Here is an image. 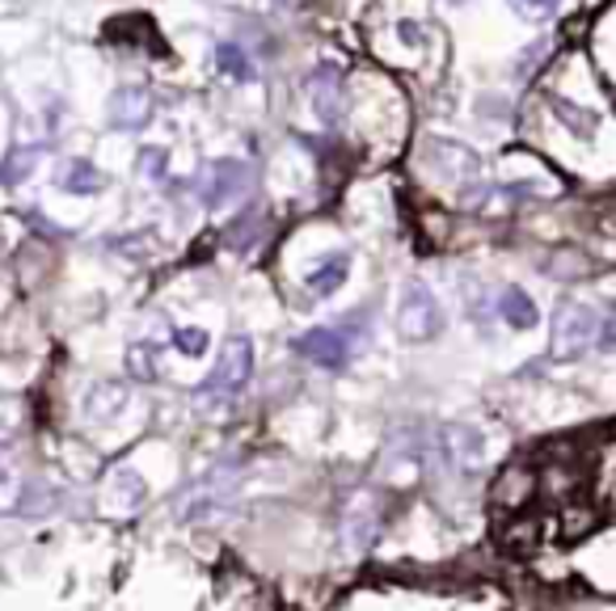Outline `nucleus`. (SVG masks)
Masks as SVG:
<instances>
[{
	"label": "nucleus",
	"instance_id": "25",
	"mask_svg": "<svg viewBox=\"0 0 616 611\" xmlns=\"http://www.w3.org/2000/svg\"><path fill=\"white\" fill-rule=\"evenodd\" d=\"M140 173L148 178V182H161V178H166V152H161V148H144Z\"/></svg>",
	"mask_w": 616,
	"mask_h": 611
},
{
	"label": "nucleus",
	"instance_id": "10",
	"mask_svg": "<svg viewBox=\"0 0 616 611\" xmlns=\"http://www.w3.org/2000/svg\"><path fill=\"white\" fill-rule=\"evenodd\" d=\"M110 122L119 131H140V127H148L152 122V94L140 89V85L115 89V97H110Z\"/></svg>",
	"mask_w": 616,
	"mask_h": 611
},
{
	"label": "nucleus",
	"instance_id": "1",
	"mask_svg": "<svg viewBox=\"0 0 616 611\" xmlns=\"http://www.w3.org/2000/svg\"><path fill=\"white\" fill-rule=\"evenodd\" d=\"M254 376V342L245 333H233L224 346H220V358H215V372L208 376V384L199 388V400L208 397H237L241 388Z\"/></svg>",
	"mask_w": 616,
	"mask_h": 611
},
{
	"label": "nucleus",
	"instance_id": "16",
	"mask_svg": "<svg viewBox=\"0 0 616 611\" xmlns=\"http://www.w3.org/2000/svg\"><path fill=\"white\" fill-rule=\"evenodd\" d=\"M347 275H351V258H347V254H333V258L321 261L305 282L312 296H333V291L347 282Z\"/></svg>",
	"mask_w": 616,
	"mask_h": 611
},
{
	"label": "nucleus",
	"instance_id": "22",
	"mask_svg": "<svg viewBox=\"0 0 616 611\" xmlns=\"http://www.w3.org/2000/svg\"><path fill=\"white\" fill-rule=\"evenodd\" d=\"M25 422V409L18 397H0V439L18 435V426Z\"/></svg>",
	"mask_w": 616,
	"mask_h": 611
},
{
	"label": "nucleus",
	"instance_id": "14",
	"mask_svg": "<svg viewBox=\"0 0 616 611\" xmlns=\"http://www.w3.org/2000/svg\"><path fill=\"white\" fill-rule=\"evenodd\" d=\"M123 405H127V388L115 384V379H106V384H97L89 400H85V414L94 418V422H110V418H119Z\"/></svg>",
	"mask_w": 616,
	"mask_h": 611
},
{
	"label": "nucleus",
	"instance_id": "7",
	"mask_svg": "<svg viewBox=\"0 0 616 611\" xmlns=\"http://www.w3.org/2000/svg\"><path fill=\"white\" fill-rule=\"evenodd\" d=\"M249 186V165L237 161V157H220L212 165L203 169V178H199V199L208 203V207H224V203H233L241 199Z\"/></svg>",
	"mask_w": 616,
	"mask_h": 611
},
{
	"label": "nucleus",
	"instance_id": "4",
	"mask_svg": "<svg viewBox=\"0 0 616 611\" xmlns=\"http://www.w3.org/2000/svg\"><path fill=\"white\" fill-rule=\"evenodd\" d=\"M435 455H439V464L452 472H460V476H477V472L486 469V439H481V430L465 422H452V426H439V435H435Z\"/></svg>",
	"mask_w": 616,
	"mask_h": 611
},
{
	"label": "nucleus",
	"instance_id": "11",
	"mask_svg": "<svg viewBox=\"0 0 616 611\" xmlns=\"http://www.w3.org/2000/svg\"><path fill=\"white\" fill-rule=\"evenodd\" d=\"M140 502H144L140 472L119 469L110 476V485H106V506H110V515H131V511H140Z\"/></svg>",
	"mask_w": 616,
	"mask_h": 611
},
{
	"label": "nucleus",
	"instance_id": "3",
	"mask_svg": "<svg viewBox=\"0 0 616 611\" xmlns=\"http://www.w3.org/2000/svg\"><path fill=\"white\" fill-rule=\"evenodd\" d=\"M604 330L599 312L587 304H562L553 312V358H578L595 346V337Z\"/></svg>",
	"mask_w": 616,
	"mask_h": 611
},
{
	"label": "nucleus",
	"instance_id": "24",
	"mask_svg": "<svg viewBox=\"0 0 616 611\" xmlns=\"http://www.w3.org/2000/svg\"><path fill=\"white\" fill-rule=\"evenodd\" d=\"M516 9H520L528 22H553L557 9H562V0H516Z\"/></svg>",
	"mask_w": 616,
	"mask_h": 611
},
{
	"label": "nucleus",
	"instance_id": "21",
	"mask_svg": "<svg viewBox=\"0 0 616 611\" xmlns=\"http://www.w3.org/2000/svg\"><path fill=\"white\" fill-rule=\"evenodd\" d=\"M127 372L136 379H144V384L157 379L161 376V351H157L152 342H136V346L127 351Z\"/></svg>",
	"mask_w": 616,
	"mask_h": 611
},
{
	"label": "nucleus",
	"instance_id": "5",
	"mask_svg": "<svg viewBox=\"0 0 616 611\" xmlns=\"http://www.w3.org/2000/svg\"><path fill=\"white\" fill-rule=\"evenodd\" d=\"M423 157H427V165L435 169V173H444L452 186L460 190V194H469L474 186H481L486 182V173H481V161H477L474 152L465 148V143L456 140H431L427 148H423Z\"/></svg>",
	"mask_w": 616,
	"mask_h": 611
},
{
	"label": "nucleus",
	"instance_id": "13",
	"mask_svg": "<svg viewBox=\"0 0 616 611\" xmlns=\"http://www.w3.org/2000/svg\"><path fill=\"white\" fill-rule=\"evenodd\" d=\"M262 236H266V215H262V207H249V212H241L237 219L229 224L224 240H229V249H237V254H249V249H258Z\"/></svg>",
	"mask_w": 616,
	"mask_h": 611
},
{
	"label": "nucleus",
	"instance_id": "28",
	"mask_svg": "<svg viewBox=\"0 0 616 611\" xmlns=\"http://www.w3.org/2000/svg\"><path fill=\"white\" fill-rule=\"evenodd\" d=\"M452 4H456V0H452Z\"/></svg>",
	"mask_w": 616,
	"mask_h": 611
},
{
	"label": "nucleus",
	"instance_id": "27",
	"mask_svg": "<svg viewBox=\"0 0 616 611\" xmlns=\"http://www.w3.org/2000/svg\"><path fill=\"white\" fill-rule=\"evenodd\" d=\"M270 4H275V9H305L308 0H270Z\"/></svg>",
	"mask_w": 616,
	"mask_h": 611
},
{
	"label": "nucleus",
	"instance_id": "19",
	"mask_svg": "<svg viewBox=\"0 0 616 611\" xmlns=\"http://www.w3.org/2000/svg\"><path fill=\"white\" fill-rule=\"evenodd\" d=\"M212 64H215V72H224V76H233V81H254V60H249L237 43H215Z\"/></svg>",
	"mask_w": 616,
	"mask_h": 611
},
{
	"label": "nucleus",
	"instance_id": "12",
	"mask_svg": "<svg viewBox=\"0 0 616 611\" xmlns=\"http://www.w3.org/2000/svg\"><path fill=\"white\" fill-rule=\"evenodd\" d=\"M498 312H502V321H507L511 330H537V321H541L537 300H532L523 287H507V291L498 296Z\"/></svg>",
	"mask_w": 616,
	"mask_h": 611
},
{
	"label": "nucleus",
	"instance_id": "23",
	"mask_svg": "<svg viewBox=\"0 0 616 611\" xmlns=\"http://www.w3.org/2000/svg\"><path fill=\"white\" fill-rule=\"evenodd\" d=\"M208 342H212V337H208V330H199V325L173 333V346H178L182 354H190V358H199V354L208 351Z\"/></svg>",
	"mask_w": 616,
	"mask_h": 611
},
{
	"label": "nucleus",
	"instance_id": "17",
	"mask_svg": "<svg viewBox=\"0 0 616 611\" xmlns=\"http://www.w3.org/2000/svg\"><path fill=\"white\" fill-rule=\"evenodd\" d=\"M549 110L562 118V122H566L578 140L595 136V127H599V115H595V110H587V106H578V101H570V97H549Z\"/></svg>",
	"mask_w": 616,
	"mask_h": 611
},
{
	"label": "nucleus",
	"instance_id": "20",
	"mask_svg": "<svg viewBox=\"0 0 616 611\" xmlns=\"http://www.w3.org/2000/svg\"><path fill=\"white\" fill-rule=\"evenodd\" d=\"M43 161V148H13L4 161H0V186H18L30 178V169Z\"/></svg>",
	"mask_w": 616,
	"mask_h": 611
},
{
	"label": "nucleus",
	"instance_id": "2",
	"mask_svg": "<svg viewBox=\"0 0 616 611\" xmlns=\"http://www.w3.org/2000/svg\"><path fill=\"white\" fill-rule=\"evenodd\" d=\"M444 330V308L435 300L427 282L410 279L402 287V304H397V333L405 342H431Z\"/></svg>",
	"mask_w": 616,
	"mask_h": 611
},
{
	"label": "nucleus",
	"instance_id": "15",
	"mask_svg": "<svg viewBox=\"0 0 616 611\" xmlns=\"http://www.w3.org/2000/svg\"><path fill=\"white\" fill-rule=\"evenodd\" d=\"M55 182H60V190H68V194H97V190L106 186V178L89 161H64Z\"/></svg>",
	"mask_w": 616,
	"mask_h": 611
},
{
	"label": "nucleus",
	"instance_id": "8",
	"mask_svg": "<svg viewBox=\"0 0 616 611\" xmlns=\"http://www.w3.org/2000/svg\"><path fill=\"white\" fill-rule=\"evenodd\" d=\"M305 89H308V101H312V115L321 118V122H338V118H342L347 76H342L338 64H317V68L308 72Z\"/></svg>",
	"mask_w": 616,
	"mask_h": 611
},
{
	"label": "nucleus",
	"instance_id": "26",
	"mask_svg": "<svg viewBox=\"0 0 616 611\" xmlns=\"http://www.w3.org/2000/svg\"><path fill=\"white\" fill-rule=\"evenodd\" d=\"M549 47H553V43L545 39V43H537V47L523 51V60L516 64V76H520V81H523V76H532V64H541V60L549 55Z\"/></svg>",
	"mask_w": 616,
	"mask_h": 611
},
{
	"label": "nucleus",
	"instance_id": "6",
	"mask_svg": "<svg viewBox=\"0 0 616 611\" xmlns=\"http://www.w3.org/2000/svg\"><path fill=\"white\" fill-rule=\"evenodd\" d=\"M359 346H363V337L355 330H333V325H317V330L296 337V351L312 358L317 367H330V372H342Z\"/></svg>",
	"mask_w": 616,
	"mask_h": 611
},
{
	"label": "nucleus",
	"instance_id": "18",
	"mask_svg": "<svg viewBox=\"0 0 616 611\" xmlns=\"http://www.w3.org/2000/svg\"><path fill=\"white\" fill-rule=\"evenodd\" d=\"M18 502H25V476L13 451H0V511H13Z\"/></svg>",
	"mask_w": 616,
	"mask_h": 611
},
{
	"label": "nucleus",
	"instance_id": "9",
	"mask_svg": "<svg viewBox=\"0 0 616 611\" xmlns=\"http://www.w3.org/2000/svg\"><path fill=\"white\" fill-rule=\"evenodd\" d=\"M380 532V502L376 494H355L342 511V536H347V548H368L376 540Z\"/></svg>",
	"mask_w": 616,
	"mask_h": 611
}]
</instances>
